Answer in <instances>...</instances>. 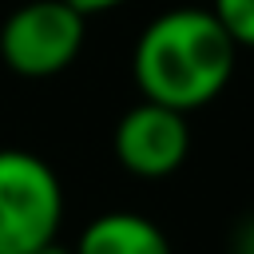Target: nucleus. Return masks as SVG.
I'll return each instance as SVG.
<instances>
[{
  "label": "nucleus",
  "mask_w": 254,
  "mask_h": 254,
  "mask_svg": "<svg viewBox=\"0 0 254 254\" xmlns=\"http://www.w3.org/2000/svg\"><path fill=\"white\" fill-rule=\"evenodd\" d=\"M238 64V44L210 8L159 12L131 48V75L143 99L183 115L214 103Z\"/></svg>",
  "instance_id": "f257e3e1"
},
{
  "label": "nucleus",
  "mask_w": 254,
  "mask_h": 254,
  "mask_svg": "<svg viewBox=\"0 0 254 254\" xmlns=\"http://www.w3.org/2000/svg\"><path fill=\"white\" fill-rule=\"evenodd\" d=\"M64 222V183L48 159L0 147V254H32L56 242Z\"/></svg>",
  "instance_id": "f03ea898"
},
{
  "label": "nucleus",
  "mask_w": 254,
  "mask_h": 254,
  "mask_svg": "<svg viewBox=\"0 0 254 254\" xmlns=\"http://www.w3.org/2000/svg\"><path fill=\"white\" fill-rule=\"evenodd\" d=\"M87 40V16L64 0H28L0 24V64L20 79L67 71Z\"/></svg>",
  "instance_id": "7ed1b4c3"
},
{
  "label": "nucleus",
  "mask_w": 254,
  "mask_h": 254,
  "mask_svg": "<svg viewBox=\"0 0 254 254\" xmlns=\"http://www.w3.org/2000/svg\"><path fill=\"white\" fill-rule=\"evenodd\" d=\"M111 151L119 167L135 179H167L190 155V123L183 111L139 99L127 107L111 131Z\"/></svg>",
  "instance_id": "20e7f679"
},
{
  "label": "nucleus",
  "mask_w": 254,
  "mask_h": 254,
  "mask_svg": "<svg viewBox=\"0 0 254 254\" xmlns=\"http://www.w3.org/2000/svg\"><path fill=\"white\" fill-rule=\"evenodd\" d=\"M71 250L75 254H171V238L155 218L139 210H107L79 230V242Z\"/></svg>",
  "instance_id": "39448f33"
},
{
  "label": "nucleus",
  "mask_w": 254,
  "mask_h": 254,
  "mask_svg": "<svg viewBox=\"0 0 254 254\" xmlns=\"http://www.w3.org/2000/svg\"><path fill=\"white\" fill-rule=\"evenodd\" d=\"M210 12L238 48H254V0H210Z\"/></svg>",
  "instance_id": "423d86ee"
},
{
  "label": "nucleus",
  "mask_w": 254,
  "mask_h": 254,
  "mask_svg": "<svg viewBox=\"0 0 254 254\" xmlns=\"http://www.w3.org/2000/svg\"><path fill=\"white\" fill-rule=\"evenodd\" d=\"M64 4H71V8L83 12V16H99V12H111V8H119V4H127V0H64Z\"/></svg>",
  "instance_id": "0eeeda50"
},
{
  "label": "nucleus",
  "mask_w": 254,
  "mask_h": 254,
  "mask_svg": "<svg viewBox=\"0 0 254 254\" xmlns=\"http://www.w3.org/2000/svg\"><path fill=\"white\" fill-rule=\"evenodd\" d=\"M234 254H254V214L238 226V238H234Z\"/></svg>",
  "instance_id": "6e6552de"
},
{
  "label": "nucleus",
  "mask_w": 254,
  "mask_h": 254,
  "mask_svg": "<svg viewBox=\"0 0 254 254\" xmlns=\"http://www.w3.org/2000/svg\"><path fill=\"white\" fill-rule=\"evenodd\" d=\"M32 254H75V250H71V246H64V242L56 238V242H48V246H40V250H32Z\"/></svg>",
  "instance_id": "1a4fd4ad"
}]
</instances>
